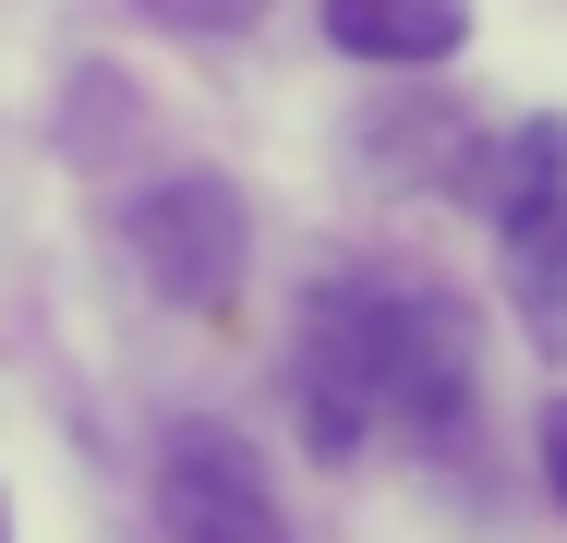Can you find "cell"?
I'll return each mask as SVG.
<instances>
[{"label": "cell", "instance_id": "obj_2", "mask_svg": "<svg viewBox=\"0 0 567 543\" xmlns=\"http://www.w3.org/2000/svg\"><path fill=\"white\" fill-rule=\"evenodd\" d=\"M495 242H507L532 338L556 350L567 338V121H519L495 145Z\"/></svg>", "mask_w": 567, "mask_h": 543}, {"label": "cell", "instance_id": "obj_8", "mask_svg": "<svg viewBox=\"0 0 567 543\" xmlns=\"http://www.w3.org/2000/svg\"><path fill=\"white\" fill-rule=\"evenodd\" d=\"M0 543H12V532H0Z\"/></svg>", "mask_w": 567, "mask_h": 543}, {"label": "cell", "instance_id": "obj_1", "mask_svg": "<svg viewBox=\"0 0 567 543\" xmlns=\"http://www.w3.org/2000/svg\"><path fill=\"white\" fill-rule=\"evenodd\" d=\"M302 434L315 459H350L374 423L447 434L471 411V326L435 290H399V278H315L302 290Z\"/></svg>", "mask_w": 567, "mask_h": 543}, {"label": "cell", "instance_id": "obj_4", "mask_svg": "<svg viewBox=\"0 0 567 543\" xmlns=\"http://www.w3.org/2000/svg\"><path fill=\"white\" fill-rule=\"evenodd\" d=\"M157 520H169V543H290L266 471H254L218 423H169L157 434Z\"/></svg>", "mask_w": 567, "mask_h": 543}, {"label": "cell", "instance_id": "obj_3", "mask_svg": "<svg viewBox=\"0 0 567 543\" xmlns=\"http://www.w3.org/2000/svg\"><path fill=\"white\" fill-rule=\"evenodd\" d=\"M121 229H133V266L157 278V303L218 315L229 290H241V194H229L218 170H169V182H145Z\"/></svg>", "mask_w": 567, "mask_h": 543}, {"label": "cell", "instance_id": "obj_7", "mask_svg": "<svg viewBox=\"0 0 567 543\" xmlns=\"http://www.w3.org/2000/svg\"><path fill=\"white\" fill-rule=\"evenodd\" d=\"M544 483H556V508H567V399L544 411Z\"/></svg>", "mask_w": 567, "mask_h": 543}, {"label": "cell", "instance_id": "obj_6", "mask_svg": "<svg viewBox=\"0 0 567 543\" xmlns=\"http://www.w3.org/2000/svg\"><path fill=\"white\" fill-rule=\"evenodd\" d=\"M145 12H157L169 37H241V24L266 12V0H145Z\"/></svg>", "mask_w": 567, "mask_h": 543}, {"label": "cell", "instance_id": "obj_5", "mask_svg": "<svg viewBox=\"0 0 567 543\" xmlns=\"http://www.w3.org/2000/svg\"><path fill=\"white\" fill-rule=\"evenodd\" d=\"M327 37L350 61H386V73H423L471 37V0H327Z\"/></svg>", "mask_w": 567, "mask_h": 543}]
</instances>
